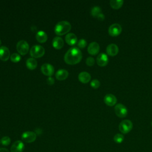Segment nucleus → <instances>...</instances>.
<instances>
[{
	"instance_id": "nucleus-1",
	"label": "nucleus",
	"mask_w": 152,
	"mask_h": 152,
	"mask_svg": "<svg viewBox=\"0 0 152 152\" xmlns=\"http://www.w3.org/2000/svg\"><path fill=\"white\" fill-rule=\"evenodd\" d=\"M82 59V53L77 47H72L69 49L64 56L65 62L69 65L79 63Z\"/></svg>"
},
{
	"instance_id": "nucleus-2",
	"label": "nucleus",
	"mask_w": 152,
	"mask_h": 152,
	"mask_svg": "<svg viewBox=\"0 0 152 152\" xmlns=\"http://www.w3.org/2000/svg\"><path fill=\"white\" fill-rule=\"evenodd\" d=\"M71 28V26L68 21H61L58 23L55 27V33L59 36L68 33Z\"/></svg>"
},
{
	"instance_id": "nucleus-3",
	"label": "nucleus",
	"mask_w": 152,
	"mask_h": 152,
	"mask_svg": "<svg viewBox=\"0 0 152 152\" xmlns=\"http://www.w3.org/2000/svg\"><path fill=\"white\" fill-rule=\"evenodd\" d=\"M132 122L129 119H125L121 122L119 125V130L122 134H127L132 129Z\"/></svg>"
},
{
	"instance_id": "nucleus-4",
	"label": "nucleus",
	"mask_w": 152,
	"mask_h": 152,
	"mask_svg": "<svg viewBox=\"0 0 152 152\" xmlns=\"http://www.w3.org/2000/svg\"><path fill=\"white\" fill-rule=\"evenodd\" d=\"M45 49L40 45H34L30 50V54L32 57L39 58L42 57L45 54Z\"/></svg>"
},
{
	"instance_id": "nucleus-5",
	"label": "nucleus",
	"mask_w": 152,
	"mask_h": 152,
	"mask_svg": "<svg viewBox=\"0 0 152 152\" xmlns=\"http://www.w3.org/2000/svg\"><path fill=\"white\" fill-rule=\"evenodd\" d=\"M114 111L116 116L121 118L126 116L128 114L127 108L122 103H118L115 106Z\"/></svg>"
},
{
	"instance_id": "nucleus-6",
	"label": "nucleus",
	"mask_w": 152,
	"mask_h": 152,
	"mask_svg": "<svg viewBox=\"0 0 152 152\" xmlns=\"http://www.w3.org/2000/svg\"><path fill=\"white\" fill-rule=\"evenodd\" d=\"M16 49L17 52L22 55H26L29 49V45L28 44V43L25 41V40H20L19 41L16 45Z\"/></svg>"
},
{
	"instance_id": "nucleus-7",
	"label": "nucleus",
	"mask_w": 152,
	"mask_h": 152,
	"mask_svg": "<svg viewBox=\"0 0 152 152\" xmlns=\"http://www.w3.org/2000/svg\"><path fill=\"white\" fill-rule=\"evenodd\" d=\"M122 32V27L118 23L111 24L108 28V33L111 36H117Z\"/></svg>"
},
{
	"instance_id": "nucleus-8",
	"label": "nucleus",
	"mask_w": 152,
	"mask_h": 152,
	"mask_svg": "<svg viewBox=\"0 0 152 152\" xmlns=\"http://www.w3.org/2000/svg\"><path fill=\"white\" fill-rule=\"evenodd\" d=\"M36 134L33 131H26L21 135L22 140L28 143L34 142L36 139Z\"/></svg>"
},
{
	"instance_id": "nucleus-9",
	"label": "nucleus",
	"mask_w": 152,
	"mask_h": 152,
	"mask_svg": "<svg viewBox=\"0 0 152 152\" xmlns=\"http://www.w3.org/2000/svg\"><path fill=\"white\" fill-rule=\"evenodd\" d=\"M41 71L44 75L50 77L54 73V67L51 64L46 63L42 65Z\"/></svg>"
},
{
	"instance_id": "nucleus-10",
	"label": "nucleus",
	"mask_w": 152,
	"mask_h": 152,
	"mask_svg": "<svg viewBox=\"0 0 152 152\" xmlns=\"http://www.w3.org/2000/svg\"><path fill=\"white\" fill-rule=\"evenodd\" d=\"M109 62V58L106 54L104 53H100L97 58H96V62L97 65L100 66H106Z\"/></svg>"
},
{
	"instance_id": "nucleus-11",
	"label": "nucleus",
	"mask_w": 152,
	"mask_h": 152,
	"mask_svg": "<svg viewBox=\"0 0 152 152\" xmlns=\"http://www.w3.org/2000/svg\"><path fill=\"white\" fill-rule=\"evenodd\" d=\"M24 149V143L20 141H15L11 147V152H23Z\"/></svg>"
},
{
	"instance_id": "nucleus-12",
	"label": "nucleus",
	"mask_w": 152,
	"mask_h": 152,
	"mask_svg": "<svg viewBox=\"0 0 152 152\" xmlns=\"http://www.w3.org/2000/svg\"><path fill=\"white\" fill-rule=\"evenodd\" d=\"M104 102L107 106H113L114 105H116L117 99L115 95L112 94H107L104 97Z\"/></svg>"
},
{
	"instance_id": "nucleus-13",
	"label": "nucleus",
	"mask_w": 152,
	"mask_h": 152,
	"mask_svg": "<svg viewBox=\"0 0 152 152\" xmlns=\"http://www.w3.org/2000/svg\"><path fill=\"white\" fill-rule=\"evenodd\" d=\"M99 50H100V46L96 42H93L90 43L87 48V51L88 53L92 55H95L97 54L99 52Z\"/></svg>"
},
{
	"instance_id": "nucleus-14",
	"label": "nucleus",
	"mask_w": 152,
	"mask_h": 152,
	"mask_svg": "<svg viewBox=\"0 0 152 152\" xmlns=\"http://www.w3.org/2000/svg\"><path fill=\"white\" fill-rule=\"evenodd\" d=\"M107 54L111 56H114L116 55L119 52L118 46L114 43L109 44L106 48Z\"/></svg>"
},
{
	"instance_id": "nucleus-15",
	"label": "nucleus",
	"mask_w": 152,
	"mask_h": 152,
	"mask_svg": "<svg viewBox=\"0 0 152 152\" xmlns=\"http://www.w3.org/2000/svg\"><path fill=\"white\" fill-rule=\"evenodd\" d=\"M10 58V53L8 48L5 46L0 47V59L3 61H7Z\"/></svg>"
},
{
	"instance_id": "nucleus-16",
	"label": "nucleus",
	"mask_w": 152,
	"mask_h": 152,
	"mask_svg": "<svg viewBox=\"0 0 152 152\" xmlns=\"http://www.w3.org/2000/svg\"><path fill=\"white\" fill-rule=\"evenodd\" d=\"M77 41L78 40L76 35L72 33H68L65 36V42L69 45H74L75 44H76Z\"/></svg>"
},
{
	"instance_id": "nucleus-17",
	"label": "nucleus",
	"mask_w": 152,
	"mask_h": 152,
	"mask_svg": "<svg viewBox=\"0 0 152 152\" xmlns=\"http://www.w3.org/2000/svg\"><path fill=\"white\" fill-rule=\"evenodd\" d=\"M68 74H69V73L67 71V70L64 69H61L56 71V72L55 74V77L57 80L62 81V80H65L68 77Z\"/></svg>"
},
{
	"instance_id": "nucleus-18",
	"label": "nucleus",
	"mask_w": 152,
	"mask_h": 152,
	"mask_svg": "<svg viewBox=\"0 0 152 152\" xmlns=\"http://www.w3.org/2000/svg\"><path fill=\"white\" fill-rule=\"evenodd\" d=\"M78 80L83 83H87L91 80V75L88 72L83 71L79 74Z\"/></svg>"
},
{
	"instance_id": "nucleus-19",
	"label": "nucleus",
	"mask_w": 152,
	"mask_h": 152,
	"mask_svg": "<svg viewBox=\"0 0 152 152\" xmlns=\"http://www.w3.org/2000/svg\"><path fill=\"white\" fill-rule=\"evenodd\" d=\"M64 40L60 37H55L52 40V45L54 48L56 49H61L64 46Z\"/></svg>"
},
{
	"instance_id": "nucleus-20",
	"label": "nucleus",
	"mask_w": 152,
	"mask_h": 152,
	"mask_svg": "<svg viewBox=\"0 0 152 152\" xmlns=\"http://www.w3.org/2000/svg\"><path fill=\"white\" fill-rule=\"evenodd\" d=\"M36 40L40 43H44L47 40L48 36L43 31H39L36 35Z\"/></svg>"
},
{
	"instance_id": "nucleus-21",
	"label": "nucleus",
	"mask_w": 152,
	"mask_h": 152,
	"mask_svg": "<svg viewBox=\"0 0 152 152\" xmlns=\"http://www.w3.org/2000/svg\"><path fill=\"white\" fill-rule=\"evenodd\" d=\"M37 61L33 58H29L26 61V66L28 69L31 70L34 69L37 67Z\"/></svg>"
},
{
	"instance_id": "nucleus-22",
	"label": "nucleus",
	"mask_w": 152,
	"mask_h": 152,
	"mask_svg": "<svg viewBox=\"0 0 152 152\" xmlns=\"http://www.w3.org/2000/svg\"><path fill=\"white\" fill-rule=\"evenodd\" d=\"M110 7L115 9V10H118L120 8L123 4H124V1L122 0H111L110 1Z\"/></svg>"
},
{
	"instance_id": "nucleus-23",
	"label": "nucleus",
	"mask_w": 152,
	"mask_h": 152,
	"mask_svg": "<svg viewBox=\"0 0 152 152\" xmlns=\"http://www.w3.org/2000/svg\"><path fill=\"white\" fill-rule=\"evenodd\" d=\"M102 13L101 8L98 6H95L93 7L91 10V14L94 17H97L99 14Z\"/></svg>"
},
{
	"instance_id": "nucleus-24",
	"label": "nucleus",
	"mask_w": 152,
	"mask_h": 152,
	"mask_svg": "<svg viewBox=\"0 0 152 152\" xmlns=\"http://www.w3.org/2000/svg\"><path fill=\"white\" fill-rule=\"evenodd\" d=\"M124 140V137L121 134H116L113 137V140L116 143H121Z\"/></svg>"
},
{
	"instance_id": "nucleus-25",
	"label": "nucleus",
	"mask_w": 152,
	"mask_h": 152,
	"mask_svg": "<svg viewBox=\"0 0 152 152\" xmlns=\"http://www.w3.org/2000/svg\"><path fill=\"white\" fill-rule=\"evenodd\" d=\"M10 59L13 62H18L21 60V56L17 53H14L10 56Z\"/></svg>"
},
{
	"instance_id": "nucleus-26",
	"label": "nucleus",
	"mask_w": 152,
	"mask_h": 152,
	"mask_svg": "<svg viewBox=\"0 0 152 152\" xmlns=\"http://www.w3.org/2000/svg\"><path fill=\"white\" fill-rule=\"evenodd\" d=\"M1 143L3 145H4V146H7V145L10 144V143H11V139L8 136L3 137L1 138Z\"/></svg>"
},
{
	"instance_id": "nucleus-27",
	"label": "nucleus",
	"mask_w": 152,
	"mask_h": 152,
	"mask_svg": "<svg viewBox=\"0 0 152 152\" xmlns=\"http://www.w3.org/2000/svg\"><path fill=\"white\" fill-rule=\"evenodd\" d=\"M90 86L91 87L94 88H97L100 87V81L97 80V79H94V80H93L91 83H90Z\"/></svg>"
},
{
	"instance_id": "nucleus-28",
	"label": "nucleus",
	"mask_w": 152,
	"mask_h": 152,
	"mask_svg": "<svg viewBox=\"0 0 152 152\" xmlns=\"http://www.w3.org/2000/svg\"><path fill=\"white\" fill-rule=\"evenodd\" d=\"M86 64H87L88 66H93V65L94 64L95 61H94V59L93 57L89 56V57H88V58L86 59Z\"/></svg>"
},
{
	"instance_id": "nucleus-29",
	"label": "nucleus",
	"mask_w": 152,
	"mask_h": 152,
	"mask_svg": "<svg viewBox=\"0 0 152 152\" xmlns=\"http://www.w3.org/2000/svg\"><path fill=\"white\" fill-rule=\"evenodd\" d=\"M87 45V42L86 40L81 39L78 42V46L80 48H84Z\"/></svg>"
},
{
	"instance_id": "nucleus-30",
	"label": "nucleus",
	"mask_w": 152,
	"mask_h": 152,
	"mask_svg": "<svg viewBox=\"0 0 152 152\" xmlns=\"http://www.w3.org/2000/svg\"><path fill=\"white\" fill-rule=\"evenodd\" d=\"M47 83L49 84V85H52V84H53V83H54V80H53V78H52V77H48V78L47 79Z\"/></svg>"
},
{
	"instance_id": "nucleus-31",
	"label": "nucleus",
	"mask_w": 152,
	"mask_h": 152,
	"mask_svg": "<svg viewBox=\"0 0 152 152\" xmlns=\"http://www.w3.org/2000/svg\"><path fill=\"white\" fill-rule=\"evenodd\" d=\"M104 14L102 12L100 14H99V15H98V17H97V19H99V20H103L104 19Z\"/></svg>"
},
{
	"instance_id": "nucleus-32",
	"label": "nucleus",
	"mask_w": 152,
	"mask_h": 152,
	"mask_svg": "<svg viewBox=\"0 0 152 152\" xmlns=\"http://www.w3.org/2000/svg\"><path fill=\"white\" fill-rule=\"evenodd\" d=\"M0 152H10L8 149L5 148H0Z\"/></svg>"
},
{
	"instance_id": "nucleus-33",
	"label": "nucleus",
	"mask_w": 152,
	"mask_h": 152,
	"mask_svg": "<svg viewBox=\"0 0 152 152\" xmlns=\"http://www.w3.org/2000/svg\"><path fill=\"white\" fill-rule=\"evenodd\" d=\"M35 133L36 134V135L37 134H38V135H39V134H42V131L40 130V129H36V130H35Z\"/></svg>"
},
{
	"instance_id": "nucleus-34",
	"label": "nucleus",
	"mask_w": 152,
	"mask_h": 152,
	"mask_svg": "<svg viewBox=\"0 0 152 152\" xmlns=\"http://www.w3.org/2000/svg\"><path fill=\"white\" fill-rule=\"evenodd\" d=\"M1 44V40H0V45Z\"/></svg>"
},
{
	"instance_id": "nucleus-35",
	"label": "nucleus",
	"mask_w": 152,
	"mask_h": 152,
	"mask_svg": "<svg viewBox=\"0 0 152 152\" xmlns=\"http://www.w3.org/2000/svg\"><path fill=\"white\" fill-rule=\"evenodd\" d=\"M151 125H152V122H151Z\"/></svg>"
},
{
	"instance_id": "nucleus-36",
	"label": "nucleus",
	"mask_w": 152,
	"mask_h": 152,
	"mask_svg": "<svg viewBox=\"0 0 152 152\" xmlns=\"http://www.w3.org/2000/svg\"><path fill=\"white\" fill-rule=\"evenodd\" d=\"M0 143H1V140H0Z\"/></svg>"
}]
</instances>
